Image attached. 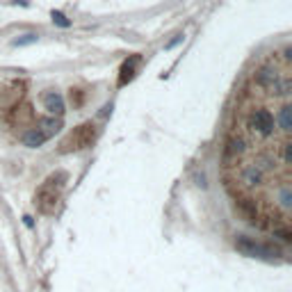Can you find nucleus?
I'll return each instance as SVG.
<instances>
[{
	"mask_svg": "<svg viewBox=\"0 0 292 292\" xmlns=\"http://www.w3.org/2000/svg\"><path fill=\"white\" fill-rule=\"evenodd\" d=\"M7 112H9V121H12L14 126H26V124H32V121H35V110H32V105H28V103H16Z\"/></svg>",
	"mask_w": 292,
	"mask_h": 292,
	"instance_id": "6",
	"label": "nucleus"
},
{
	"mask_svg": "<svg viewBox=\"0 0 292 292\" xmlns=\"http://www.w3.org/2000/svg\"><path fill=\"white\" fill-rule=\"evenodd\" d=\"M32 41H37V35H26L23 39H16V46H26V43H32Z\"/></svg>",
	"mask_w": 292,
	"mask_h": 292,
	"instance_id": "11",
	"label": "nucleus"
},
{
	"mask_svg": "<svg viewBox=\"0 0 292 292\" xmlns=\"http://www.w3.org/2000/svg\"><path fill=\"white\" fill-rule=\"evenodd\" d=\"M51 16H53V23H57L60 28H69V26H71V21H69V18H66L62 12H53Z\"/></svg>",
	"mask_w": 292,
	"mask_h": 292,
	"instance_id": "9",
	"label": "nucleus"
},
{
	"mask_svg": "<svg viewBox=\"0 0 292 292\" xmlns=\"http://www.w3.org/2000/svg\"><path fill=\"white\" fill-rule=\"evenodd\" d=\"M69 99H71V103H73V105H82V99H85V96H82V91H80V89H71Z\"/></svg>",
	"mask_w": 292,
	"mask_h": 292,
	"instance_id": "10",
	"label": "nucleus"
},
{
	"mask_svg": "<svg viewBox=\"0 0 292 292\" xmlns=\"http://www.w3.org/2000/svg\"><path fill=\"white\" fill-rule=\"evenodd\" d=\"M43 108L48 110L51 116L62 119L64 116V99L60 94H55V91H48V94H43Z\"/></svg>",
	"mask_w": 292,
	"mask_h": 292,
	"instance_id": "8",
	"label": "nucleus"
},
{
	"mask_svg": "<svg viewBox=\"0 0 292 292\" xmlns=\"http://www.w3.org/2000/svg\"><path fill=\"white\" fill-rule=\"evenodd\" d=\"M139 64H142V57L139 55H133V57H128V60L121 64V71H119V87H124V85H128L130 80H133L135 76H137V69H139Z\"/></svg>",
	"mask_w": 292,
	"mask_h": 292,
	"instance_id": "7",
	"label": "nucleus"
},
{
	"mask_svg": "<svg viewBox=\"0 0 292 292\" xmlns=\"http://www.w3.org/2000/svg\"><path fill=\"white\" fill-rule=\"evenodd\" d=\"M26 96V82L23 80H9L0 87V108L9 110L16 103H21Z\"/></svg>",
	"mask_w": 292,
	"mask_h": 292,
	"instance_id": "4",
	"label": "nucleus"
},
{
	"mask_svg": "<svg viewBox=\"0 0 292 292\" xmlns=\"http://www.w3.org/2000/svg\"><path fill=\"white\" fill-rule=\"evenodd\" d=\"M96 139V124L85 121V124L76 126L60 144V153H76V151H85L94 144Z\"/></svg>",
	"mask_w": 292,
	"mask_h": 292,
	"instance_id": "3",
	"label": "nucleus"
},
{
	"mask_svg": "<svg viewBox=\"0 0 292 292\" xmlns=\"http://www.w3.org/2000/svg\"><path fill=\"white\" fill-rule=\"evenodd\" d=\"M60 126H62V119H55V116H41V119H37L35 124L23 133L21 142L26 146H30V149H37V146H41L43 142H48V139L60 130Z\"/></svg>",
	"mask_w": 292,
	"mask_h": 292,
	"instance_id": "2",
	"label": "nucleus"
},
{
	"mask_svg": "<svg viewBox=\"0 0 292 292\" xmlns=\"http://www.w3.org/2000/svg\"><path fill=\"white\" fill-rule=\"evenodd\" d=\"M64 183H66L64 172L53 174V176H48L46 181L41 183V187L37 189V197H35L37 210L41 212V215H53V212L57 210V203H60V199H62Z\"/></svg>",
	"mask_w": 292,
	"mask_h": 292,
	"instance_id": "1",
	"label": "nucleus"
},
{
	"mask_svg": "<svg viewBox=\"0 0 292 292\" xmlns=\"http://www.w3.org/2000/svg\"><path fill=\"white\" fill-rule=\"evenodd\" d=\"M235 249L245 256H279V249H272L270 245H260L249 235H237L235 237Z\"/></svg>",
	"mask_w": 292,
	"mask_h": 292,
	"instance_id": "5",
	"label": "nucleus"
}]
</instances>
